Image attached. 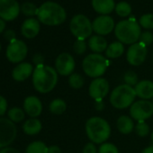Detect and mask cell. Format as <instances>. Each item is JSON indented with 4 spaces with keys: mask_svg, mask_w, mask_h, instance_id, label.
<instances>
[{
    "mask_svg": "<svg viewBox=\"0 0 153 153\" xmlns=\"http://www.w3.org/2000/svg\"><path fill=\"white\" fill-rule=\"evenodd\" d=\"M58 72L51 66L39 65L33 73V85L36 91L46 94L52 91L58 83Z\"/></svg>",
    "mask_w": 153,
    "mask_h": 153,
    "instance_id": "cell-1",
    "label": "cell"
},
{
    "mask_svg": "<svg viewBox=\"0 0 153 153\" xmlns=\"http://www.w3.org/2000/svg\"><path fill=\"white\" fill-rule=\"evenodd\" d=\"M86 133L91 142L102 144L105 142L111 135V126L109 123L98 116L89 118L85 125Z\"/></svg>",
    "mask_w": 153,
    "mask_h": 153,
    "instance_id": "cell-2",
    "label": "cell"
},
{
    "mask_svg": "<svg viewBox=\"0 0 153 153\" xmlns=\"http://www.w3.org/2000/svg\"><path fill=\"white\" fill-rule=\"evenodd\" d=\"M38 20L43 25L54 26L61 25L67 18L65 9L59 4L51 1L43 3L39 7Z\"/></svg>",
    "mask_w": 153,
    "mask_h": 153,
    "instance_id": "cell-3",
    "label": "cell"
},
{
    "mask_svg": "<svg viewBox=\"0 0 153 153\" xmlns=\"http://www.w3.org/2000/svg\"><path fill=\"white\" fill-rule=\"evenodd\" d=\"M114 34L120 42L131 45L138 42L141 34V30L135 20H123L116 25Z\"/></svg>",
    "mask_w": 153,
    "mask_h": 153,
    "instance_id": "cell-4",
    "label": "cell"
},
{
    "mask_svg": "<svg viewBox=\"0 0 153 153\" xmlns=\"http://www.w3.org/2000/svg\"><path fill=\"white\" fill-rule=\"evenodd\" d=\"M109 65L110 61L105 56L98 53H91L86 56L82 61L84 73L92 79L102 78Z\"/></svg>",
    "mask_w": 153,
    "mask_h": 153,
    "instance_id": "cell-5",
    "label": "cell"
},
{
    "mask_svg": "<svg viewBox=\"0 0 153 153\" xmlns=\"http://www.w3.org/2000/svg\"><path fill=\"white\" fill-rule=\"evenodd\" d=\"M136 92L134 88L126 84L117 86L110 94V103L113 107L123 110L128 107L135 102Z\"/></svg>",
    "mask_w": 153,
    "mask_h": 153,
    "instance_id": "cell-6",
    "label": "cell"
},
{
    "mask_svg": "<svg viewBox=\"0 0 153 153\" xmlns=\"http://www.w3.org/2000/svg\"><path fill=\"white\" fill-rule=\"evenodd\" d=\"M69 29L71 33L78 40H86L93 33L92 23L84 15L75 16L70 21Z\"/></svg>",
    "mask_w": 153,
    "mask_h": 153,
    "instance_id": "cell-7",
    "label": "cell"
},
{
    "mask_svg": "<svg viewBox=\"0 0 153 153\" xmlns=\"http://www.w3.org/2000/svg\"><path fill=\"white\" fill-rule=\"evenodd\" d=\"M153 115V104L149 100L135 101L130 107V116L137 121L141 122L148 120Z\"/></svg>",
    "mask_w": 153,
    "mask_h": 153,
    "instance_id": "cell-8",
    "label": "cell"
},
{
    "mask_svg": "<svg viewBox=\"0 0 153 153\" xmlns=\"http://www.w3.org/2000/svg\"><path fill=\"white\" fill-rule=\"evenodd\" d=\"M17 130L16 124L7 118H0V149L7 148L16 139Z\"/></svg>",
    "mask_w": 153,
    "mask_h": 153,
    "instance_id": "cell-9",
    "label": "cell"
},
{
    "mask_svg": "<svg viewBox=\"0 0 153 153\" xmlns=\"http://www.w3.org/2000/svg\"><path fill=\"white\" fill-rule=\"evenodd\" d=\"M28 52L27 45L21 40H14L9 43L7 49V58L12 63H19L23 61Z\"/></svg>",
    "mask_w": 153,
    "mask_h": 153,
    "instance_id": "cell-10",
    "label": "cell"
},
{
    "mask_svg": "<svg viewBox=\"0 0 153 153\" xmlns=\"http://www.w3.org/2000/svg\"><path fill=\"white\" fill-rule=\"evenodd\" d=\"M148 54V50L147 46L142 44L141 42H138L134 44H131L126 53V59L128 63L131 66H140L141 65Z\"/></svg>",
    "mask_w": 153,
    "mask_h": 153,
    "instance_id": "cell-11",
    "label": "cell"
},
{
    "mask_svg": "<svg viewBox=\"0 0 153 153\" xmlns=\"http://www.w3.org/2000/svg\"><path fill=\"white\" fill-rule=\"evenodd\" d=\"M76 62L73 56L68 52L60 53L55 60V69L60 76H70L74 73Z\"/></svg>",
    "mask_w": 153,
    "mask_h": 153,
    "instance_id": "cell-12",
    "label": "cell"
},
{
    "mask_svg": "<svg viewBox=\"0 0 153 153\" xmlns=\"http://www.w3.org/2000/svg\"><path fill=\"white\" fill-rule=\"evenodd\" d=\"M109 89L110 85L108 80L105 78H97L91 81L88 88V93L95 101H103L108 95Z\"/></svg>",
    "mask_w": 153,
    "mask_h": 153,
    "instance_id": "cell-13",
    "label": "cell"
},
{
    "mask_svg": "<svg viewBox=\"0 0 153 153\" xmlns=\"http://www.w3.org/2000/svg\"><path fill=\"white\" fill-rule=\"evenodd\" d=\"M20 7L16 0H0V18L4 21L15 20L19 13Z\"/></svg>",
    "mask_w": 153,
    "mask_h": 153,
    "instance_id": "cell-14",
    "label": "cell"
},
{
    "mask_svg": "<svg viewBox=\"0 0 153 153\" xmlns=\"http://www.w3.org/2000/svg\"><path fill=\"white\" fill-rule=\"evenodd\" d=\"M93 32L97 35H107L115 28L114 19L109 16H100L97 17L92 23Z\"/></svg>",
    "mask_w": 153,
    "mask_h": 153,
    "instance_id": "cell-15",
    "label": "cell"
},
{
    "mask_svg": "<svg viewBox=\"0 0 153 153\" xmlns=\"http://www.w3.org/2000/svg\"><path fill=\"white\" fill-rule=\"evenodd\" d=\"M24 110L31 118H36L42 112V104L37 97L30 96L25 99Z\"/></svg>",
    "mask_w": 153,
    "mask_h": 153,
    "instance_id": "cell-16",
    "label": "cell"
},
{
    "mask_svg": "<svg viewBox=\"0 0 153 153\" xmlns=\"http://www.w3.org/2000/svg\"><path fill=\"white\" fill-rule=\"evenodd\" d=\"M33 70L34 68L31 63H28V62L20 63L13 69V72H12L13 79L16 81L23 82L26 80L31 75H33Z\"/></svg>",
    "mask_w": 153,
    "mask_h": 153,
    "instance_id": "cell-17",
    "label": "cell"
},
{
    "mask_svg": "<svg viewBox=\"0 0 153 153\" xmlns=\"http://www.w3.org/2000/svg\"><path fill=\"white\" fill-rule=\"evenodd\" d=\"M136 96L142 100L153 99V82L149 79L140 80L134 87Z\"/></svg>",
    "mask_w": 153,
    "mask_h": 153,
    "instance_id": "cell-18",
    "label": "cell"
},
{
    "mask_svg": "<svg viewBox=\"0 0 153 153\" xmlns=\"http://www.w3.org/2000/svg\"><path fill=\"white\" fill-rule=\"evenodd\" d=\"M40 29L41 27H40L39 20L35 18H28L23 23L21 32L25 38L33 39L38 35Z\"/></svg>",
    "mask_w": 153,
    "mask_h": 153,
    "instance_id": "cell-19",
    "label": "cell"
},
{
    "mask_svg": "<svg viewBox=\"0 0 153 153\" xmlns=\"http://www.w3.org/2000/svg\"><path fill=\"white\" fill-rule=\"evenodd\" d=\"M92 7L102 16H107L115 9L114 0H92Z\"/></svg>",
    "mask_w": 153,
    "mask_h": 153,
    "instance_id": "cell-20",
    "label": "cell"
},
{
    "mask_svg": "<svg viewBox=\"0 0 153 153\" xmlns=\"http://www.w3.org/2000/svg\"><path fill=\"white\" fill-rule=\"evenodd\" d=\"M88 47L94 53L101 54L102 52L105 51L108 43L107 41L101 35H93L88 40Z\"/></svg>",
    "mask_w": 153,
    "mask_h": 153,
    "instance_id": "cell-21",
    "label": "cell"
},
{
    "mask_svg": "<svg viewBox=\"0 0 153 153\" xmlns=\"http://www.w3.org/2000/svg\"><path fill=\"white\" fill-rule=\"evenodd\" d=\"M116 127L122 134H129L134 130L135 125L131 116L121 115L116 121Z\"/></svg>",
    "mask_w": 153,
    "mask_h": 153,
    "instance_id": "cell-22",
    "label": "cell"
},
{
    "mask_svg": "<svg viewBox=\"0 0 153 153\" xmlns=\"http://www.w3.org/2000/svg\"><path fill=\"white\" fill-rule=\"evenodd\" d=\"M42 123L37 118H30L23 125V130L25 133L28 135L38 134L42 131Z\"/></svg>",
    "mask_w": 153,
    "mask_h": 153,
    "instance_id": "cell-23",
    "label": "cell"
},
{
    "mask_svg": "<svg viewBox=\"0 0 153 153\" xmlns=\"http://www.w3.org/2000/svg\"><path fill=\"white\" fill-rule=\"evenodd\" d=\"M124 52L123 43L118 42H114L108 45L105 51V56L108 59H117L120 58Z\"/></svg>",
    "mask_w": 153,
    "mask_h": 153,
    "instance_id": "cell-24",
    "label": "cell"
},
{
    "mask_svg": "<svg viewBox=\"0 0 153 153\" xmlns=\"http://www.w3.org/2000/svg\"><path fill=\"white\" fill-rule=\"evenodd\" d=\"M50 111L53 114H57V115H60L62 114H64L67 110V104L66 102L61 99V98H56L54 100H52L49 106Z\"/></svg>",
    "mask_w": 153,
    "mask_h": 153,
    "instance_id": "cell-25",
    "label": "cell"
},
{
    "mask_svg": "<svg viewBox=\"0 0 153 153\" xmlns=\"http://www.w3.org/2000/svg\"><path fill=\"white\" fill-rule=\"evenodd\" d=\"M68 85L73 89H80L85 85V79L79 73H73L68 76Z\"/></svg>",
    "mask_w": 153,
    "mask_h": 153,
    "instance_id": "cell-26",
    "label": "cell"
},
{
    "mask_svg": "<svg viewBox=\"0 0 153 153\" xmlns=\"http://www.w3.org/2000/svg\"><path fill=\"white\" fill-rule=\"evenodd\" d=\"M48 152V147L46 144L41 140H36L33 142H31L25 150V153H47Z\"/></svg>",
    "mask_w": 153,
    "mask_h": 153,
    "instance_id": "cell-27",
    "label": "cell"
},
{
    "mask_svg": "<svg viewBox=\"0 0 153 153\" xmlns=\"http://www.w3.org/2000/svg\"><path fill=\"white\" fill-rule=\"evenodd\" d=\"M25 112L20 107H13L8 111V119L13 123H20L25 119Z\"/></svg>",
    "mask_w": 153,
    "mask_h": 153,
    "instance_id": "cell-28",
    "label": "cell"
},
{
    "mask_svg": "<svg viewBox=\"0 0 153 153\" xmlns=\"http://www.w3.org/2000/svg\"><path fill=\"white\" fill-rule=\"evenodd\" d=\"M115 12L116 14L121 17H125L131 15V7L129 3L127 2H120L115 6Z\"/></svg>",
    "mask_w": 153,
    "mask_h": 153,
    "instance_id": "cell-29",
    "label": "cell"
},
{
    "mask_svg": "<svg viewBox=\"0 0 153 153\" xmlns=\"http://www.w3.org/2000/svg\"><path fill=\"white\" fill-rule=\"evenodd\" d=\"M21 11L26 16H37L38 15L39 8L33 3L26 2V3H24L22 5Z\"/></svg>",
    "mask_w": 153,
    "mask_h": 153,
    "instance_id": "cell-30",
    "label": "cell"
},
{
    "mask_svg": "<svg viewBox=\"0 0 153 153\" xmlns=\"http://www.w3.org/2000/svg\"><path fill=\"white\" fill-rule=\"evenodd\" d=\"M123 80L124 84L134 88L139 82L138 75L133 70H127L123 75Z\"/></svg>",
    "mask_w": 153,
    "mask_h": 153,
    "instance_id": "cell-31",
    "label": "cell"
},
{
    "mask_svg": "<svg viewBox=\"0 0 153 153\" xmlns=\"http://www.w3.org/2000/svg\"><path fill=\"white\" fill-rule=\"evenodd\" d=\"M134 131L138 136L145 137L149 133V126L145 121L137 122V123L134 127Z\"/></svg>",
    "mask_w": 153,
    "mask_h": 153,
    "instance_id": "cell-32",
    "label": "cell"
},
{
    "mask_svg": "<svg viewBox=\"0 0 153 153\" xmlns=\"http://www.w3.org/2000/svg\"><path fill=\"white\" fill-rule=\"evenodd\" d=\"M98 153H119V149L114 143L104 142L99 146Z\"/></svg>",
    "mask_w": 153,
    "mask_h": 153,
    "instance_id": "cell-33",
    "label": "cell"
},
{
    "mask_svg": "<svg viewBox=\"0 0 153 153\" xmlns=\"http://www.w3.org/2000/svg\"><path fill=\"white\" fill-rule=\"evenodd\" d=\"M140 25L145 29H153V15L146 14L140 18Z\"/></svg>",
    "mask_w": 153,
    "mask_h": 153,
    "instance_id": "cell-34",
    "label": "cell"
},
{
    "mask_svg": "<svg viewBox=\"0 0 153 153\" xmlns=\"http://www.w3.org/2000/svg\"><path fill=\"white\" fill-rule=\"evenodd\" d=\"M87 42L85 40H76L74 44H73V50L75 53L78 55H82L86 52L87 51Z\"/></svg>",
    "mask_w": 153,
    "mask_h": 153,
    "instance_id": "cell-35",
    "label": "cell"
},
{
    "mask_svg": "<svg viewBox=\"0 0 153 153\" xmlns=\"http://www.w3.org/2000/svg\"><path fill=\"white\" fill-rule=\"evenodd\" d=\"M139 42H141L142 44H144L145 46L150 45L153 42V34L149 31L141 33V34L140 36V39H139Z\"/></svg>",
    "mask_w": 153,
    "mask_h": 153,
    "instance_id": "cell-36",
    "label": "cell"
},
{
    "mask_svg": "<svg viewBox=\"0 0 153 153\" xmlns=\"http://www.w3.org/2000/svg\"><path fill=\"white\" fill-rule=\"evenodd\" d=\"M82 153H98V150L95 145V143L93 142H88L84 148H83V150H82Z\"/></svg>",
    "mask_w": 153,
    "mask_h": 153,
    "instance_id": "cell-37",
    "label": "cell"
},
{
    "mask_svg": "<svg viewBox=\"0 0 153 153\" xmlns=\"http://www.w3.org/2000/svg\"><path fill=\"white\" fill-rule=\"evenodd\" d=\"M7 109V101L3 96L0 95V116L5 114Z\"/></svg>",
    "mask_w": 153,
    "mask_h": 153,
    "instance_id": "cell-38",
    "label": "cell"
},
{
    "mask_svg": "<svg viewBox=\"0 0 153 153\" xmlns=\"http://www.w3.org/2000/svg\"><path fill=\"white\" fill-rule=\"evenodd\" d=\"M33 61L36 66L42 65V64H44V57L40 53H36L33 57Z\"/></svg>",
    "mask_w": 153,
    "mask_h": 153,
    "instance_id": "cell-39",
    "label": "cell"
},
{
    "mask_svg": "<svg viewBox=\"0 0 153 153\" xmlns=\"http://www.w3.org/2000/svg\"><path fill=\"white\" fill-rule=\"evenodd\" d=\"M4 38L6 40L9 41L10 42H13L14 40L16 39V33H15V31H13V30H7V31H5V33H4Z\"/></svg>",
    "mask_w": 153,
    "mask_h": 153,
    "instance_id": "cell-40",
    "label": "cell"
},
{
    "mask_svg": "<svg viewBox=\"0 0 153 153\" xmlns=\"http://www.w3.org/2000/svg\"><path fill=\"white\" fill-rule=\"evenodd\" d=\"M47 153H61V149L57 145H52L48 147V152Z\"/></svg>",
    "mask_w": 153,
    "mask_h": 153,
    "instance_id": "cell-41",
    "label": "cell"
},
{
    "mask_svg": "<svg viewBox=\"0 0 153 153\" xmlns=\"http://www.w3.org/2000/svg\"><path fill=\"white\" fill-rule=\"evenodd\" d=\"M0 153H20V152H19V150H17L15 148L7 147V148H4L0 150Z\"/></svg>",
    "mask_w": 153,
    "mask_h": 153,
    "instance_id": "cell-42",
    "label": "cell"
},
{
    "mask_svg": "<svg viewBox=\"0 0 153 153\" xmlns=\"http://www.w3.org/2000/svg\"><path fill=\"white\" fill-rule=\"evenodd\" d=\"M105 107V105L103 101H95V108L97 111H103Z\"/></svg>",
    "mask_w": 153,
    "mask_h": 153,
    "instance_id": "cell-43",
    "label": "cell"
},
{
    "mask_svg": "<svg viewBox=\"0 0 153 153\" xmlns=\"http://www.w3.org/2000/svg\"><path fill=\"white\" fill-rule=\"evenodd\" d=\"M6 28V21H4L3 19L0 18V33H4Z\"/></svg>",
    "mask_w": 153,
    "mask_h": 153,
    "instance_id": "cell-44",
    "label": "cell"
},
{
    "mask_svg": "<svg viewBox=\"0 0 153 153\" xmlns=\"http://www.w3.org/2000/svg\"><path fill=\"white\" fill-rule=\"evenodd\" d=\"M141 153H153V145H150V146L145 148L141 151Z\"/></svg>",
    "mask_w": 153,
    "mask_h": 153,
    "instance_id": "cell-45",
    "label": "cell"
},
{
    "mask_svg": "<svg viewBox=\"0 0 153 153\" xmlns=\"http://www.w3.org/2000/svg\"><path fill=\"white\" fill-rule=\"evenodd\" d=\"M150 139H151V140H152V142H153V131L151 132V135H150Z\"/></svg>",
    "mask_w": 153,
    "mask_h": 153,
    "instance_id": "cell-46",
    "label": "cell"
},
{
    "mask_svg": "<svg viewBox=\"0 0 153 153\" xmlns=\"http://www.w3.org/2000/svg\"><path fill=\"white\" fill-rule=\"evenodd\" d=\"M0 51H1V43H0Z\"/></svg>",
    "mask_w": 153,
    "mask_h": 153,
    "instance_id": "cell-47",
    "label": "cell"
},
{
    "mask_svg": "<svg viewBox=\"0 0 153 153\" xmlns=\"http://www.w3.org/2000/svg\"><path fill=\"white\" fill-rule=\"evenodd\" d=\"M152 104H153V99H152Z\"/></svg>",
    "mask_w": 153,
    "mask_h": 153,
    "instance_id": "cell-48",
    "label": "cell"
}]
</instances>
